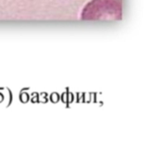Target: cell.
I'll return each mask as SVG.
<instances>
[{
  "mask_svg": "<svg viewBox=\"0 0 157 159\" xmlns=\"http://www.w3.org/2000/svg\"><path fill=\"white\" fill-rule=\"evenodd\" d=\"M121 0H92L83 9L81 18L85 20H121Z\"/></svg>",
  "mask_w": 157,
  "mask_h": 159,
  "instance_id": "1",
  "label": "cell"
}]
</instances>
